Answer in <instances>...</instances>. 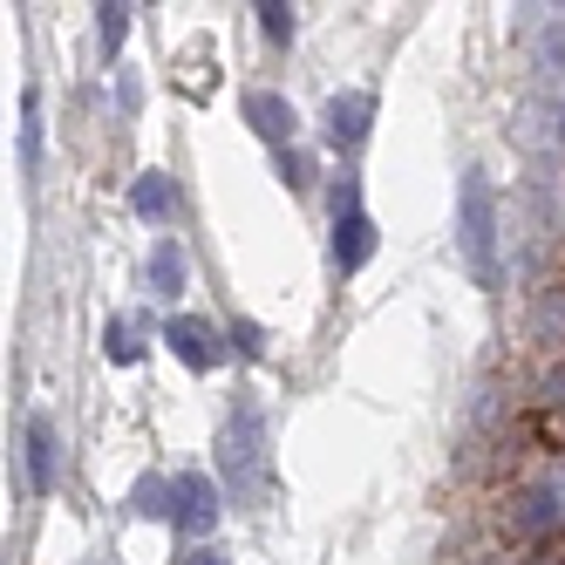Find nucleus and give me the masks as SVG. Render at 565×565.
Instances as JSON below:
<instances>
[{"label": "nucleus", "mask_w": 565, "mask_h": 565, "mask_svg": "<svg viewBox=\"0 0 565 565\" xmlns=\"http://www.w3.org/2000/svg\"><path fill=\"white\" fill-rule=\"evenodd\" d=\"M218 463L232 477V498L246 511H266L273 498V457H266V416L253 395H232V416H225V436H218Z\"/></svg>", "instance_id": "obj_1"}, {"label": "nucleus", "mask_w": 565, "mask_h": 565, "mask_svg": "<svg viewBox=\"0 0 565 565\" xmlns=\"http://www.w3.org/2000/svg\"><path fill=\"white\" fill-rule=\"evenodd\" d=\"M457 232H463L470 279H477V287H498V198H491V178H483V171H463Z\"/></svg>", "instance_id": "obj_2"}, {"label": "nucleus", "mask_w": 565, "mask_h": 565, "mask_svg": "<svg viewBox=\"0 0 565 565\" xmlns=\"http://www.w3.org/2000/svg\"><path fill=\"white\" fill-rule=\"evenodd\" d=\"M171 524H178L184 539H205L212 524H218V483L205 470H184L171 483Z\"/></svg>", "instance_id": "obj_3"}, {"label": "nucleus", "mask_w": 565, "mask_h": 565, "mask_svg": "<svg viewBox=\"0 0 565 565\" xmlns=\"http://www.w3.org/2000/svg\"><path fill=\"white\" fill-rule=\"evenodd\" d=\"M375 259V218L354 205V191H341L334 198V266L341 273H361Z\"/></svg>", "instance_id": "obj_4"}, {"label": "nucleus", "mask_w": 565, "mask_h": 565, "mask_svg": "<svg viewBox=\"0 0 565 565\" xmlns=\"http://www.w3.org/2000/svg\"><path fill=\"white\" fill-rule=\"evenodd\" d=\"M164 348L184 361V369H198V375L225 361V348H218V328H212V320H198V313H178V320H164Z\"/></svg>", "instance_id": "obj_5"}, {"label": "nucleus", "mask_w": 565, "mask_h": 565, "mask_svg": "<svg viewBox=\"0 0 565 565\" xmlns=\"http://www.w3.org/2000/svg\"><path fill=\"white\" fill-rule=\"evenodd\" d=\"M320 124H328V143L334 150H361V143H369V124H375V96L369 89L328 96V116H320Z\"/></svg>", "instance_id": "obj_6"}, {"label": "nucleus", "mask_w": 565, "mask_h": 565, "mask_svg": "<svg viewBox=\"0 0 565 565\" xmlns=\"http://www.w3.org/2000/svg\"><path fill=\"white\" fill-rule=\"evenodd\" d=\"M246 124H253L266 143H279V150H294V137H300L294 103H287V96H273V89H253V96H246Z\"/></svg>", "instance_id": "obj_7"}, {"label": "nucleus", "mask_w": 565, "mask_h": 565, "mask_svg": "<svg viewBox=\"0 0 565 565\" xmlns=\"http://www.w3.org/2000/svg\"><path fill=\"white\" fill-rule=\"evenodd\" d=\"M28 483H34V491H55V483H62V457H55V429L42 423V416H34L28 423Z\"/></svg>", "instance_id": "obj_8"}, {"label": "nucleus", "mask_w": 565, "mask_h": 565, "mask_svg": "<svg viewBox=\"0 0 565 565\" xmlns=\"http://www.w3.org/2000/svg\"><path fill=\"white\" fill-rule=\"evenodd\" d=\"M184 279H191V259L178 238H157V253H150V287L157 294H184Z\"/></svg>", "instance_id": "obj_9"}, {"label": "nucleus", "mask_w": 565, "mask_h": 565, "mask_svg": "<svg viewBox=\"0 0 565 565\" xmlns=\"http://www.w3.org/2000/svg\"><path fill=\"white\" fill-rule=\"evenodd\" d=\"M103 354L116 361V369H137V361H143V328H137L130 313H116L109 328H103Z\"/></svg>", "instance_id": "obj_10"}, {"label": "nucleus", "mask_w": 565, "mask_h": 565, "mask_svg": "<svg viewBox=\"0 0 565 565\" xmlns=\"http://www.w3.org/2000/svg\"><path fill=\"white\" fill-rule=\"evenodd\" d=\"M171 205H178V198H171V178H164V171H143V178L130 184V212H137V218H171Z\"/></svg>", "instance_id": "obj_11"}, {"label": "nucleus", "mask_w": 565, "mask_h": 565, "mask_svg": "<svg viewBox=\"0 0 565 565\" xmlns=\"http://www.w3.org/2000/svg\"><path fill=\"white\" fill-rule=\"evenodd\" d=\"M96 42H103V55H109V62L124 55V42H130V8L103 0V8H96Z\"/></svg>", "instance_id": "obj_12"}, {"label": "nucleus", "mask_w": 565, "mask_h": 565, "mask_svg": "<svg viewBox=\"0 0 565 565\" xmlns=\"http://www.w3.org/2000/svg\"><path fill=\"white\" fill-rule=\"evenodd\" d=\"M21 164H28V178H34V164H42V103H34V89L21 103Z\"/></svg>", "instance_id": "obj_13"}, {"label": "nucleus", "mask_w": 565, "mask_h": 565, "mask_svg": "<svg viewBox=\"0 0 565 565\" xmlns=\"http://www.w3.org/2000/svg\"><path fill=\"white\" fill-rule=\"evenodd\" d=\"M130 511L137 518H171V483L164 477H143L137 491H130Z\"/></svg>", "instance_id": "obj_14"}, {"label": "nucleus", "mask_w": 565, "mask_h": 565, "mask_svg": "<svg viewBox=\"0 0 565 565\" xmlns=\"http://www.w3.org/2000/svg\"><path fill=\"white\" fill-rule=\"evenodd\" d=\"M253 14H259V34H266V42H294V28H300V21H294L287 0H259Z\"/></svg>", "instance_id": "obj_15"}, {"label": "nucleus", "mask_w": 565, "mask_h": 565, "mask_svg": "<svg viewBox=\"0 0 565 565\" xmlns=\"http://www.w3.org/2000/svg\"><path fill=\"white\" fill-rule=\"evenodd\" d=\"M232 341H238V354H266V334L253 328V320H232Z\"/></svg>", "instance_id": "obj_16"}, {"label": "nucleus", "mask_w": 565, "mask_h": 565, "mask_svg": "<svg viewBox=\"0 0 565 565\" xmlns=\"http://www.w3.org/2000/svg\"><path fill=\"white\" fill-rule=\"evenodd\" d=\"M279 171H287V184L300 191V184H307V157H300V150H287V157H279Z\"/></svg>", "instance_id": "obj_17"}, {"label": "nucleus", "mask_w": 565, "mask_h": 565, "mask_svg": "<svg viewBox=\"0 0 565 565\" xmlns=\"http://www.w3.org/2000/svg\"><path fill=\"white\" fill-rule=\"evenodd\" d=\"M171 565H232V558L212 552V545H198V552H184V558H171Z\"/></svg>", "instance_id": "obj_18"}]
</instances>
